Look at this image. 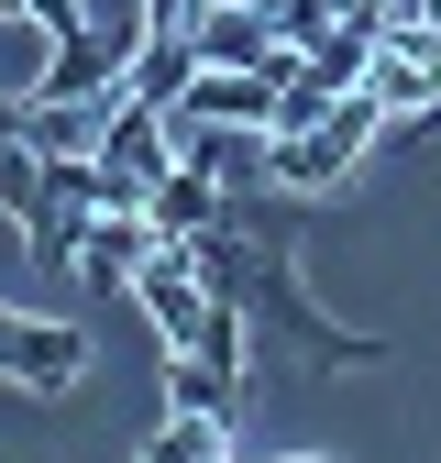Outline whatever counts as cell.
Masks as SVG:
<instances>
[{
    "mask_svg": "<svg viewBox=\"0 0 441 463\" xmlns=\"http://www.w3.org/2000/svg\"><path fill=\"white\" fill-rule=\"evenodd\" d=\"M89 165H99V177H122L133 199H155V177L177 165V122H165L155 99H110V122H99Z\"/></svg>",
    "mask_w": 441,
    "mask_h": 463,
    "instance_id": "cell-4",
    "label": "cell"
},
{
    "mask_svg": "<svg viewBox=\"0 0 441 463\" xmlns=\"http://www.w3.org/2000/svg\"><path fill=\"white\" fill-rule=\"evenodd\" d=\"M155 243H165V232H155L144 210H89V221H78V276H89V287H122Z\"/></svg>",
    "mask_w": 441,
    "mask_h": 463,
    "instance_id": "cell-5",
    "label": "cell"
},
{
    "mask_svg": "<svg viewBox=\"0 0 441 463\" xmlns=\"http://www.w3.org/2000/svg\"><path fill=\"white\" fill-rule=\"evenodd\" d=\"M232 463H342V452H243L232 441Z\"/></svg>",
    "mask_w": 441,
    "mask_h": 463,
    "instance_id": "cell-11",
    "label": "cell"
},
{
    "mask_svg": "<svg viewBox=\"0 0 441 463\" xmlns=\"http://www.w3.org/2000/svg\"><path fill=\"white\" fill-rule=\"evenodd\" d=\"M144 463H232V430L199 420V409H165V430L144 441Z\"/></svg>",
    "mask_w": 441,
    "mask_h": 463,
    "instance_id": "cell-10",
    "label": "cell"
},
{
    "mask_svg": "<svg viewBox=\"0 0 441 463\" xmlns=\"http://www.w3.org/2000/svg\"><path fill=\"white\" fill-rule=\"evenodd\" d=\"M232 386H243V364H220V354H165V409L220 420V409H232Z\"/></svg>",
    "mask_w": 441,
    "mask_h": 463,
    "instance_id": "cell-9",
    "label": "cell"
},
{
    "mask_svg": "<svg viewBox=\"0 0 441 463\" xmlns=\"http://www.w3.org/2000/svg\"><path fill=\"white\" fill-rule=\"evenodd\" d=\"M144 221L165 232V243H199V232L220 221V177H210V165H165V177H155V199H144Z\"/></svg>",
    "mask_w": 441,
    "mask_h": 463,
    "instance_id": "cell-7",
    "label": "cell"
},
{
    "mask_svg": "<svg viewBox=\"0 0 441 463\" xmlns=\"http://www.w3.org/2000/svg\"><path fill=\"white\" fill-rule=\"evenodd\" d=\"M276 110V78L265 67H199L188 99H177V122H265Z\"/></svg>",
    "mask_w": 441,
    "mask_h": 463,
    "instance_id": "cell-8",
    "label": "cell"
},
{
    "mask_svg": "<svg viewBox=\"0 0 441 463\" xmlns=\"http://www.w3.org/2000/svg\"><path fill=\"white\" fill-rule=\"evenodd\" d=\"M188 78H199V44H188V33H133V44H122V99L177 110V99H188Z\"/></svg>",
    "mask_w": 441,
    "mask_h": 463,
    "instance_id": "cell-6",
    "label": "cell"
},
{
    "mask_svg": "<svg viewBox=\"0 0 441 463\" xmlns=\"http://www.w3.org/2000/svg\"><path fill=\"white\" fill-rule=\"evenodd\" d=\"M122 287H133V309L155 320L165 354H188V342H199V320H210V276H199V254H188V243H155Z\"/></svg>",
    "mask_w": 441,
    "mask_h": 463,
    "instance_id": "cell-2",
    "label": "cell"
},
{
    "mask_svg": "<svg viewBox=\"0 0 441 463\" xmlns=\"http://www.w3.org/2000/svg\"><path fill=\"white\" fill-rule=\"evenodd\" d=\"M78 375H89V331H78V320H23V309H0V386L67 397Z\"/></svg>",
    "mask_w": 441,
    "mask_h": 463,
    "instance_id": "cell-3",
    "label": "cell"
},
{
    "mask_svg": "<svg viewBox=\"0 0 441 463\" xmlns=\"http://www.w3.org/2000/svg\"><path fill=\"white\" fill-rule=\"evenodd\" d=\"M375 133H386V110H375L364 89H342L309 133H265V177L287 188V199H320V188H342L353 165L375 155Z\"/></svg>",
    "mask_w": 441,
    "mask_h": 463,
    "instance_id": "cell-1",
    "label": "cell"
}]
</instances>
